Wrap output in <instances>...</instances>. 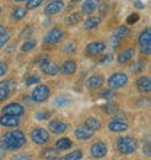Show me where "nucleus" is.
<instances>
[{
    "label": "nucleus",
    "mask_w": 151,
    "mask_h": 160,
    "mask_svg": "<svg viewBox=\"0 0 151 160\" xmlns=\"http://www.w3.org/2000/svg\"><path fill=\"white\" fill-rule=\"evenodd\" d=\"M80 21H81V13L74 12V13H71V15H68V16L64 19V23L68 26H73V25H76V23H79Z\"/></svg>",
    "instance_id": "cd10ccee"
},
{
    "label": "nucleus",
    "mask_w": 151,
    "mask_h": 160,
    "mask_svg": "<svg viewBox=\"0 0 151 160\" xmlns=\"http://www.w3.org/2000/svg\"><path fill=\"white\" fill-rule=\"evenodd\" d=\"M63 38H64V31L61 29V28H52V29H50L48 34L45 35L44 42H45V44H50V45H55V44H58Z\"/></svg>",
    "instance_id": "0eeeda50"
},
{
    "label": "nucleus",
    "mask_w": 151,
    "mask_h": 160,
    "mask_svg": "<svg viewBox=\"0 0 151 160\" xmlns=\"http://www.w3.org/2000/svg\"><path fill=\"white\" fill-rule=\"evenodd\" d=\"M2 112H3V114H9V115L22 117V115H23V112H25V108H23V105L17 103V102H12V103H9V105L3 106Z\"/></svg>",
    "instance_id": "f8f14e48"
},
{
    "label": "nucleus",
    "mask_w": 151,
    "mask_h": 160,
    "mask_svg": "<svg viewBox=\"0 0 151 160\" xmlns=\"http://www.w3.org/2000/svg\"><path fill=\"white\" fill-rule=\"evenodd\" d=\"M76 51H77V45L74 42H67L63 47V52H66V54H74Z\"/></svg>",
    "instance_id": "f704fd0d"
},
{
    "label": "nucleus",
    "mask_w": 151,
    "mask_h": 160,
    "mask_svg": "<svg viewBox=\"0 0 151 160\" xmlns=\"http://www.w3.org/2000/svg\"><path fill=\"white\" fill-rule=\"evenodd\" d=\"M50 117H51L50 111H38L35 114V119L37 121H46V119H50Z\"/></svg>",
    "instance_id": "473e14b6"
},
{
    "label": "nucleus",
    "mask_w": 151,
    "mask_h": 160,
    "mask_svg": "<svg viewBox=\"0 0 151 160\" xmlns=\"http://www.w3.org/2000/svg\"><path fill=\"white\" fill-rule=\"evenodd\" d=\"M128 34H129V29H128V26H119V28L115 31L113 37H118V38H125Z\"/></svg>",
    "instance_id": "72a5a7b5"
},
{
    "label": "nucleus",
    "mask_w": 151,
    "mask_h": 160,
    "mask_svg": "<svg viewBox=\"0 0 151 160\" xmlns=\"http://www.w3.org/2000/svg\"><path fill=\"white\" fill-rule=\"evenodd\" d=\"M73 147V141L67 137H64V138H60L57 143H55V148L58 150V152H66L68 148Z\"/></svg>",
    "instance_id": "a878e982"
},
{
    "label": "nucleus",
    "mask_w": 151,
    "mask_h": 160,
    "mask_svg": "<svg viewBox=\"0 0 151 160\" xmlns=\"http://www.w3.org/2000/svg\"><path fill=\"white\" fill-rule=\"evenodd\" d=\"M116 148L121 154L128 156V154L135 153V150L138 148V141H137V138H134V137L124 135V137L116 140Z\"/></svg>",
    "instance_id": "f03ea898"
},
{
    "label": "nucleus",
    "mask_w": 151,
    "mask_h": 160,
    "mask_svg": "<svg viewBox=\"0 0 151 160\" xmlns=\"http://www.w3.org/2000/svg\"><path fill=\"white\" fill-rule=\"evenodd\" d=\"M97 4H99V0H84L83 6H81V12L84 15H92L96 10Z\"/></svg>",
    "instance_id": "b1692460"
},
{
    "label": "nucleus",
    "mask_w": 151,
    "mask_h": 160,
    "mask_svg": "<svg viewBox=\"0 0 151 160\" xmlns=\"http://www.w3.org/2000/svg\"><path fill=\"white\" fill-rule=\"evenodd\" d=\"M71 103V96L70 95H58V96L55 98L54 101H52V105L55 106V108H66L67 105H70Z\"/></svg>",
    "instance_id": "4be33fe9"
},
{
    "label": "nucleus",
    "mask_w": 151,
    "mask_h": 160,
    "mask_svg": "<svg viewBox=\"0 0 151 160\" xmlns=\"http://www.w3.org/2000/svg\"><path fill=\"white\" fill-rule=\"evenodd\" d=\"M126 84H128V76H126V73H124V72L113 73L112 76L108 79V86H109L110 89H113V90L125 88Z\"/></svg>",
    "instance_id": "20e7f679"
},
{
    "label": "nucleus",
    "mask_w": 151,
    "mask_h": 160,
    "mask_svg": "<svg viewBox=\"0 0 151 160\" xmlns=\"http://www.w3.org/2000/svg\"><path fill=\"white\" fill-rule=\"evenodd\" d=\"M31 154H28V153H21V154H17V156H15L13 159H31Z\"/></svg>",
    "instance_id": "49530a36"
},
{
    "label": "nucleus",
    "mask_w": 151,
    "mask_h": 160,
    "mask_svg": "<svg viewBox=\"0 0 151 160\" xmlns=\"http://www.w3.org/2000/svg\"><path fill=\"white\" fill-rule=\"evenodd\" d=\"M4 32H6V26L0 25V35H2V34H4Z\"/></svg>",
    "instance_id": "3c124183"
},
{
    "label": "nucleus",
    "mask_w": 151,
    "mask_h": 160,
    "mask_svg": "<svg viewBox=\"0 0 151 160\" xmlns=\"http://www.w3.org/2000/svg\"><path fill=\"white\" fill-rule=\"evenodd\" d=\"M41 67V72L42 73H45V74H48V76H55V74H58V72H60V68H58V66L55 63H52V61H46V63H44V64H41L39 66Z\"/></svg>",
    "instance_id": "6ab92c4d"
},
{
    "label": "nucleus",
    "mask_w": 151,
    "mask_h": 160,
    "mask_svg": "<svg viewBox=\"0 0 151 160\" xmlns=\"http://www.w3.org/2000/svg\"><path fill=\"white\" fill-rule=\"evenodd\" d=\"M38 83H41L39 76H31L26 79V86H32V84H38Z\"/></svg>",
    "instance_id": "ea45409f"
},
{
    "label": "nucleus",
    "mask_w": 151,
    "mask_h": 160,
    "mask_svg": "<svg viewBox=\"0 0 151 160\" xmlns=\"http://www.w3.org/2000/svg\"><path fill=\"white\" fill-rule=\"evenodd\" d=\"M50 96H51L50 86L39 84V83H38V86L32 90V93H31V99H32V102H35V103H42V102H45Z\"/></svg>",
    "instance_id": "7ed1b4c3"
},
{
    "label": "nucleus",
    "mask_w": 151,
    "mask_h": 160,
    "mask_svg": "<svg viewBox=\"0 0 151 160\" xmlns=\"http://www.w3.org/2000/svg\"><path fill=\"white\" fill-rule=\"evenodd\" d=\"M135 51H137L135 47H128L126 50H124L121 54L118 55V63L126 64V63H129V61H132L135 57Z\"/></svg>",
    "instance_id": "4468645a"
},
{
    "label": "nucleus",
    "mask_w": 151,
    "mask_h": 160,
    "mask_svg": "<svg viewBox=\"0 0 151 160\" xmlns=\"http://www.w3.org/2000/svg\"><path fill=\"white\" fill-rule=\"evenodd\" d=\"M13 80H10V82H0V102L6 101L9 98V95H10V89H12L13 86Z\"/></svg>",
    "instance_id": "412c9836"
},
{
    "label": "nucleus",
    "mask_w": 151,
    "mask_h": 160,
    "mask_svg": "<svg viewBox=\"0 0 151 160\" xmlns=\"http://www.w3.org/2000/svg\"><path fill=\"white\" fill-rule=\"evenodd\" d=\"M108 128L112 132H124V131L128 130V124L125 121H121V119H113V121L109 122Z\"/></svg>",
    "instance_id": "aec40b11"
},
{
    "label": "nucleus",
    "mask_w": 151,
    "mask_h": 160,
    "mask_svg": "<svg viewBox=\"0 0 151 160\" xmlns=\"http://www.w3.org/2000/svg\"><path fill=\"white\" fill-rule=\"evenodd\" d=\"M35 45H37V39L29 38L28 41H25L23 44H22L21 51H22V52H29L31 50H34V48H35Z\"/></svg>",
    "instance_id": "7c9ffc66"
},
{
    "label": "nucleus",
    "mask_w": 151,
    "mask_h": 160,
    "mask_svg": "<svg viewBox=\"0 0 151 160\" xmlns=\"http://www.w3.org/2000/svg\"><path fill=\"white\" fill-rule=\"evenodd\" d=\"M83 157V152L81 150H76V152H71L68 153V154H66V156L63 157L64 160H79Z\"/></svg>",
    "instance_id": "2f4dec72"
},
{
    "label": "nucleus",
    "mask_w": 151,
    "mask_h": 160,
    "mask_svg": "<svg viewBox=\"0 0 151 160\" xmlns=\"http://www.w3.org/2000/svg\"><path fill=\"white\" fill-rule=\"evenodd\" d=\"M84 127H87V128H90V130H93V131H97L102 128V122L97 118H95V117H90V118L86 119Z\"/></svg>",
    "instance_id": "bb28decb"
},
{
    "label": "nucleus",
    "mask_w": 151,
    "mask_h": 160,
    "mask_svg": "<svg viewBox=\"0 0 151 160\" xmlns=\"http://www.w3.org/2000/svg\"><path fill=\"white\" fill-rule=\"evenodd\" d=\"M115 96V92H113V89H108V90H103V92H100V98H103V99H108V101H110L112 98Z\"/></svg>",
    "instance_id": "58836bf2"
},
{
    "label": "nucleus",
    "mask_w": 151,
    "mask_h": 160,
    "mask_svg": "<svg viewBox=\"0 0 151 160\" xmlns=\"http://www.w3.org/2000/svg\"><path fill=\"white\" fill-rule=\"evenodd\" d=\"M26 8H22V6H16V8L12 10V21L15 22H19L22 19H25L26 16Z\"/></svg>",
    "instance_id": "393cba45"
},
{
    "label": "nucleus",
    "mask_w": 151,
    "mask_h": 160,
    "mask_svg": "<svg viewBox=\"0 0 151 160\" xmlns=\"http://www.w3.org/2000/svg\"><path fill=\"white\" fill-rule=\"evenodd\" d=\"M90 154L92 157L95 159H102V157H105L108 154V147H106V144L102 141V140H97L95 143L90 146Z\"/></svg>",
    "instance_id": "1a4fd4ad"
},
{
    "label": "nucleus",
    "mask_w": 151,
    "mask_h": 160,
    "mask_svg": "<svg viewBox=\"0 0 151 160\" xmlns=\"http://www.w3.org/2000/svg\"><path fill=\"white\" fill-rule=\"evenodd\" d=\"M9 38H10V35H9L7 32H4V34L0 35V48H3V47L7 44Z\"/></svg>",
    "instance_id": "37998d69"
},
{
    "label": "nucleus",
    "mask_w": 151,
    "mask_h": 160,
    "mask_svg": "<svg viewBox=\"0 0 151 160\" xmlns=\"http://www.w3.org/2000/svg\"><path fill=\"white\" fill-rule=\"evenodd\" d=\"M13 2H16V3H22V2H26V0H13Z\"/></svg>",
    "instance_id": "603ef678"
},
{
    "label": "nucleus",
    "mask_w": 151,
    "mask_h": 160,
    "mask_svg": "<svg viewBox=\"0 0 151 160\" xmlns=\"http://www.w3.org/2000/svg\"><path fill=\"white\" fill-rule=\"evenodd\" d=\"M4 152H6V148H4V146H3V143L0 141V159L4 156Z\"/></svg>",
    "instance_id": "09e8293b"
},
{
    "label": "nucleus",
    "mask_w": 151,
    "mask_h": 160,
    "mask_svg": "<svg viewBox=\"0 0 151 160\" xmlns=\"http://www.w3.org/2000/svg\"><path fill=\"white\" fill-rule=\"evenodd\" d=\"M138 44L141 47V52L143 54H150L151 52V29L147 28L144 29L141 34H139V38H138Z\"/></svg>",
    "instance_id": "423d86ee"
},
{
    "label": "nucleus",
    "mask_w": 151,
    "mask_h": 160,
    "mask_svg": "<svg viewBox=\"0 0 151 160\" xmlns=\"http://www.w3.org/2000/svg\"><path fill=\"white\" fill-rule=\"evenodd\" d=\"M76 72H77V63H76V60H67V61H64V64L61 66L58 73L64 74V76H71Z\"/></svg>",
    "instance_id": "f3484780"
},
{
    "label": "nucleus",
    "mask_w": 151,
    "mask_h": 160,
    "mask_svg": "<svg viewBox=\"0 0 151 160\" xmlns=\"http://www.w3.org/2000/svg\"><path fill=\"white\" fill-rule=\"evenodd\" d=\"M135 6H137L138 9H144V8H145V4H143V2H141V0H137V2H135Z\"/></svg>",
    "instance_id": "8fccbe9b"
},
{
    "label": "nucleus",
    "mask_w": 151,
    "mask_h": 160,
    "mask_svg": "<svg viewBox=\"0 0 151 160\" xmlns=\"http://www.w3.org/2000/svg\"><path fill=\"white\" fill-rule=\"evenodd\" d=\"M28 3H26V9H29V10H34V9L39 8L41 6V3L44 2V0H26Z\"/></svg>",
    "instance_id": "e433bc0d"
},
{
    "label": "nucleus",
    "mask_w": 151,
    "mask_h": 160,
    "mask_svg": "<svg viewBox=\"0 0 151 160\" xmlns=\"http://www.w3.org/2000/svg\"><path fill=\"white\" fill-rule=\"evenodd\" d=\"M112 54H105L103 57H100V58L97 60V64H108L109 61H112Z\"/></svg>",
    "instance_id": "79ce46f5"
},
{
    "label": "nucleus",
    "mask_w": 151,
    "mask_h": 160,
    "mask_svg": "<svg viewBox=\"0 0 151 160\" xmlns=\"http://www.w3.org/2000/svg\"><path fill=\"white\" fill-rule=\"evenodd\" d=\"M74 135H76V138L80 140V141H87V140H90L93 135H95V131L83 125V127L76 128V130H74Z\"/></svg>",
    "instance_id": "ddd939ff"
},
{
    "label": "nucleus",
    "mask_w": 151,
    "mask_h": 160,
    "mask_svg": "<svg viewBox=\"0 0 151 160\" xmlns=\"http://www.w3.org/2000/svg\"><path fill=\"white\" fill-rule=\"evenodd\" d=\"M106 50V44L105 42H92V44H89L86 45L84 48V54L87 55V57H96V55H100L103 54Z\"/></svg>",
    "instance_id": "6e6552de"
},
{
    "label": "nucleus",
    "mask_w": 151,
    "mask_h": 160,
    "mask_svg": "<svg viewBox=\"0 0 151 160\" xmlns=\"http://www.w3.org/2000/svg\"><path fill=\"white\" fill-rule=\"evenodd\" d=\"M68 128V124L64 121H58V119H55V121H51L48 124V130L52 132V134H64Z\"/></svg>",
    "instance_id": "2eb2a0df"
},
{
    "label": "nucleus",
    "mask_w": 151,
    "mask_h": 160,
    "mask_svg": "<svg viewBox=\"0 0 151 160\" xmlns=\"http://www.w3.org/2000/svg\"><path fill=\"white\" fill-rule=\"evenodd\" d=\"M105 83V77L102 74H93L92 77H89L87 82H86V88L90 89V90H95V89L102 88V84Z\"/></svg>",
    "instance_id": "dca6fc26"
},
{
    "label": "nucleus",
    "mask_w": 151,
    "mask_h": 160,
    "mask_svg": "<svg viewBox=\"0 0 151 160\" xmlns=\"http://www.w3.org/2000/svg\"><path fill=\"white\" fill-rule=\"evenodd\" d=\"M139 19V16L137 15V13H134V16H129L128 18V23H132V22H137Z\"/></svg>",
    "instance_id": "de8ad7c7"
},
{
    "label": "nucleus",
    "mask_w": 151,
    "mask_h": 160,
    "mask_svg": "<svg viewBox=\"0 0 151 160\" xmlns=\"http://www.w3.org/2000/svg\"><path fill=\"white\" fill-rule=\"evenodd\" d=\"M102 109H103V112H106V114H110V115H113V114H116L118 111H119V106L115 103V102H108V103H105V105L102 106Z\"/></svg>",
    "instance_id": "c756f323"
},
{
    "label": "nucleus",
    "mask_w": 151,
    "mask_h": 160,
    "mask_svg": "<svg viewBox=\"0 0 151 160\" xmlns=\"http://www.w3.org/2000/svg\"><path fill=\"white\" fill-rule=\"evenodd\" d=\"M7 73V64H4L0 61V77H3Z\"/></svg>",
    "instance_id": "a18cd8bd"
},
{
    "label": "nucleus",
    "mask_w": 151,
    "mask_h": 160,
    "mask_svg": "<svg viewBox=\"0 0 151 160\" xmlns=\"http://www.w3.org/2000/svg\"><path fill=\"white\" fill-rule=\"evenodd\" d=\"M41 157L42 159H57L58 157V150L52 147H46L41 152Z\"/></svg>",
    "instance_id": "c85d7f7f"
},
{
    "label": "nucleus",
    "mask_w": 151,
    "mask_h": 160,
    "mask_svg": "<svg viewBox=\"0 0 151 160\" xmlns=\"http://www.w3.org/2000/svg\"><path fill=\"white\" fill-rule=\"evenodd\" d=\"M21 117L16 115H9V114H3L0 117V125L2 127H7V128H15V127L21 125Z\"/></svg>",
    "instance_id": "9d476101"
},
{
    "label": "nucleus",
    "mask_w": 151,
    "mask_h": 160,
    "mask_svg": "<svg viewBox=\"0 0 151 160\" xmlns=\"http://www.w3.org/2000/svg\"><path fill=\"white\" fill-rule=\"evenodd\" d=\"M131 70H132L134 73H143V70H144V61H143V60L135 61L134 66L131 67Z\"/></svg>",
    "instance_id": "4c0bfd02"
},
{
    "label": "nucleus",
    "mask_w": 151,
    "mask_h": 160,
    "mask_svg": "<svg viewBox=\"0 0 151 160\" xmlns=\"http://www.w3.org/2000/svg\"><path fill=\"white\" fill-rule=\"evenodd\" d=\"M64 9V2L63 0H51L50 3L45 6L44 9V13L46 16H52V15H57Z\"/></svg>",
    "instance_id": "9b49d317"
},
{
    "label": "nucleus",
    "mask_w": 151,
    "mask_h": 160,
    "mask_svg": "<svg viewBox=\"0 0 151 160\" xmlns=\"http://www.w3.org/2000/svg\"><path fill=\"white\" fill-rule=\"evenodd\" d=\"M96 9L99 10V15H106L108 10H109V3L108 2H99Z\"/></svg>",
    "instance_id": "c9c22d12"
},
{
    "label": "nucleus",
    "mask_w": 151,
    "mask_h": 160,
    "mask_svg": "<svg viewBox=\"0 0 151 160\" xmlns=\"http://www.w3.org/2000/svg\"><path fill=\"white\" fill-rule=\"evenodd\" d=\"M50 60L51 58H50V55H48V54H42V55H39V57L37 58V63L41 66V64L46 63V61H50Z\"/></svg>",
    "instance_id": "c03bdc74"
},
{
    "label": "nucleus",
    "mask_w": 151,
    "mask_h": 160,
    "mask_svg": "<svg viewBox=\"0 0 151 160\" xmlns=\"http://www.w3.org/2000/svg\"><path fill=\"white\" fill-rule=\"evenodd\" d=\"M137 88L141 93H150L151 90V77L150 76H141L137 80Z\"/></svg>",
    "instance_id": "a211bd4d"
},
{
    "label": "nucleus",
    "mask_w": 151,
    "mask_h": 160,
    "mask_svg": "<svg viewBox=\"0 0 151 160\" xmlns=\"http://www.w3.org/2000/svg\"><path fill=\"white\" fill-rule=\"evenodd\" d=\"M31 140L37 146H45L46 143H50V132L44 128H34L31 132Z\"/></svg>",
    "instance_id": "39448f33"
},
{
    "label": "nucleus",
    "mask_w": 151,
    "mask_h": 160,
    "mask_svg": "<svg viewBox=\"0 0 151 160\" xmlns=\"http://www.w3.org/2000/svg\"><path fill=\"white\" fill-rule=\"evenodd\" d=\"M2 143H3L6 150L15 152V150H19V148H22L26 144V135H25V132L21 130L9 131V132L3 134Z\"/></svg>",
    "instance_id": "f257e3e1"
},
{
    "label": "nucleus",
    "mask_w": 151,
    "mask_h": 160,
    "mask_svg": "<svg viewBox=\"0 0 151 160\" xmlns=\"http://www.w3.org/2000/svg\"><path fill=\"white\" fill-rule=\"evenodd\" d=\"M100 18L99 16H89L86 21L83 22V29L86 31H92L95 29V28H97V26L100 25Z\"/></svg>",
    "instance_id": "5701e85b"
},
{
    "label": "nucleus",
    "mask_w": 151,
    "mask_h": 160,
    "mask_svg": "<svg viewBox=\"0 0 151 160\" xmlns=\"http://www.w3.org/2000/svg\"><path fill=\"white\" fill-rule=\"evenodd\" d=\"M121 44H122V38H118V37H112L110 38V47H112L113 50H116Z\"/></svg>",
    "instance_id": "a19ab883"
},
{
    "label": "nucleus",
    "mask_w": 151,
    "mask_h": 160,
    "mask_svg": "<svg viewBox=\"0 0 151 160\" xmlns=\"http://www.w3.org/2000/svg\"><path fill=\"white\" fill-rule=\"evenodd\" d=\"M73 3H77V2H81V0H71Z\"/></svg>",
    "instance_id": "864d4df0"
}]
</instances>
